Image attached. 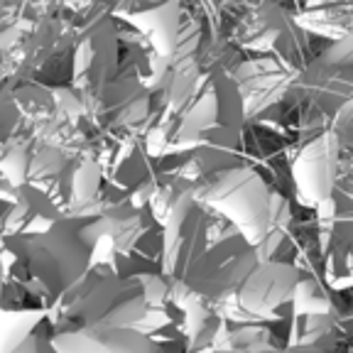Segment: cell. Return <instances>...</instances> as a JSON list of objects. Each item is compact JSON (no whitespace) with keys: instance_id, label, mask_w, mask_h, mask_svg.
<instances>
[{"instance_id":"1","label":"cell","mask_w":353,"mask_h":353,"mask_svg":"<svg viewBox=\"0 0 353 353\" xmlns=\"http://www.w3.org/2000/svg\"><path fill=\"white\" fill-rule=\"evenodd\" d=\"M91 248L81 238V219H61L42 236H8L0 241V307L47 309L86 272Z\"/></svg>"},{"instance_id":"2","label":"cell","mask_w":353,"mask_h":353,"mask_svg":"<svg viewBox=\"0 0 353 353\" xmlns=\"http://www.w3.org/2000/svg\"><path fill=\"white\" fill-rule=\"evenodd\" d=\"M145 297L132 277H110L83 272L64 294L54 299L44 326L50 334L77 331L86 326L103 329H135L145 316Z\"/></svg>"},{"instance_id":"3","label":"cell","mask_w":353,"mask_h":353,"mask_svg":"<svg viewBox=\"0 0 353 353\" xmlns=\"http://www.w3.org/2000/svg\"><path fill=\"white\" fill-rule=\"evenodd\" d=\"M194 201L258 248L270 223V187L253 165H238L194 187Z\"/></svg>"},{"instance_id":"4","label":"cell","mask_w":353,"mask_h":353,"mask_svg":"<svg viewBox=\"0 0 353 353\" xmlns=\"http://www.w3.org/2000/svg\"><path fill=\"white\" fill-rule=\"evenodd\" d=\"M81 15H72L74 44L69 83L74 94L81 99L83 110H88L101 99L103 88L118 77L121 66V39L118 22L110 17V8L79 6Z\"/></svg>"},{"instance_id":"5","label":"cell","mask_w":353,"mask_h":353,"mask_svg":"<svg viewBox=\"0 0 353 353\" xmlns=\"http://www.w3.org/2000/svg\"><path fill=\"white\" fill-rule=\"evenodd\" d=\"M299 280L302 275L290 263H258L223 302L211 307V314L226 324L268 326L270 321H280V309L290 307Z\"/></svg>"},{"instance_id":"6","label":"cell","mask_w":353,"mask_h":353,"mask_svg":"<svg viewBox=\"0 0 353 353\" xmlns=\"http://www.w3.org/2000/svg\"><path fill=\"white\" fill-rule=\"evenodd\" d=\"M255 265H258L255 250L238 233H233L209 243L201 258L182 277V282L211 309L223 302Z\"/></svg>"},{"instance_id":"7","label":"cell","mask_w":353,"mask_h":353,"mask_svg":"<svg viewBox=\"0 0 353 353\" xmlns=\"http://www.w3.org/2000/svg\"><path fill=\"white\" fill-rule=\"evenodd\" d=\"M154 121L152 96L138 77L118 72L103 88L101 99L86 110L83 123L96 138H116L128 132H145Z\"/></svg>"},{"instance_id":"8","label":"cell","mask_w":353,"mask_h":353,"mask_svg":"<svg viewBox=\"0 0 353 353\" xmlns=\"http://www.w3.org/2000/svg\"><path fill=\"white\" fill-rule=\"evenodd\" d=\"M182 15L184 8L176 3H121L110 8L113 20H123L138 37H143L148 50V79H145L148 91L174 52L176 37L182 30Z\"/></svg>"},{"instance_id":"9","label":"cell","mask_w":353,"mask_h":353,"mask_svg":"<svg viewBox=\"0 0 353 353\" xmlns=\"http://www.w3.org/2000/svg\"><path fill=\"white\" fill-rule=\"evenodd\" d=\"M341 154L343 148L331 130L319 132L316 138L299 145L290 162V176L299 206L316 209L336 189V184L343 179Z\"/></svg>"},{"instance_id":"10","label":"cell","mask_w":353,"mask_h":353,"mask_svg":"<svg viewBox=\"0 0 353 353\" xmlns=\"http://www.w3.org/2000/svg\"><path fill=\"white\" fill-rule=\"evenodd\" d=\"M160 236V275L165 280H182L206 250V211L196 201H189L162 223Z\"/></svg>"},{"instance_id":"11","label":"cell","mask_w":353,"mask_h":353,"mask_svg":"<svg viewBox=\"0 0 353 353\" xmlns=\"http://www.w3.org/2000/svg\"><path fill=\"white\" fill-rule=\"evenodd\" d=\"M12 103L20 113L25 135L34 128L54 125V123H81L86 110L83 103L72 88L61 86H44V83H20L10 88Z\"/></svg>"},{"instance_id":"12","label":"cell","mask_w":353,"mask_h":353,"mask_svg":"<svg viewBox=\"0 0 353 353\" xmlns=\"http://www.w3.org/2000/svg\"><path fill=\"white\" fill-rule=\"evenodd\" d=\"M50 343L54 353H152V343L135 329L86 326L50 334Z\"/></svg>"},{"instance_id":"13","label":"cell","mask_w":353,"mask_h":353,"mask_svg":"<svg viewBox=\"0 0 353 353\" xmlns=\"http://www.w3.org/2000/svg\"><path fill=\"white\" fill-rule=\"evenodd\" d=\"M64 219L59 209L47 201V196L34 192L32 187L17 189L15 204L8 209L0 223V236H42Z\"/></svg>"},{"instance_id":"14","label":"cell","mask_w":353,"mask_h":353,"mask_svg":"<svg viewBox=\"0 0 353 353\" xmlns=\"http://www.w3.org/2000/svg\"><path fill=\"white\" fill-rule=\"evenodd\" d=\"M294 28L331 42L351 39V3H307L297 15H290Z\"/></svg>"},{"instance_id":"15","label":"cell","mask_w":353,"mask_h":353,"mask_svg":"<svg viewBox=\"0 0 353 353\" xmlns=\"http://www.w3.org/2000/svg\"><path fill=\"white\" fill-rule=\"evenodd\" d=\"M189 201H194V184L184 182L182 176L172 172H152V194L148 201V214L157 226H162L176 209L187 206Z\"/></svg>"},{"instance_id":"16","label":"cell","mask_w":353,"mask_h":353,"mask_svg":"<svg viewBox=\"0 0 353 353\" xmlns=\"http://www.w3.org/2000/svg\"><path fill=\"white\" fill-rule=\"evenodd\" d=\"M214 353H277L270 329L263 324H226L219 319V329L211 341Z\"/></svg>"},{"instance_id":"17","label":"cell","mask_w":353,"mask_h":353,"mask_svg":"<svg viewBox=\"0 0 353 353\" xmlns=\"http://www.w3.org/2000/svg\"><path fill=\"white\" fill-rule=\"evenodd\" d=\"M47 321L39 307H0V353H12Z\"/></svg>"},{"instance_id":"18","label":"cell","mask_w":353,"mask_h":353,"mask_svg":"<svg viewBox=\"0 0 353 353\" xmlns=\"http://www.w3.org/2000/svg\"><path fill=\"white\" fill-rule=\"evenodd\" d=\"M290 309L292 316H324V314H336L331 292L321 285L316 277H302L297 282L290 299Z\"/></svg>"},{"instance_id":"19","label":"cell","mask_w":353,"mask_h":353,"mask_svg":"<svg viewBox=\"0 0 353 353\" xmlns=\"http://www.w3.org/2000/svg\"><path fill=\"white\" fill-rule=\"evenodd\" d=\"M28 165H30V140L22 138L0 152V176L10 187L20 189L28 182Z\"/></svg>"},{"instance_id":"20","label":"cell","mask_w":353,"mask_h":353,"mask_svg":"<svg viewBox=\"0 0 353 353\" xmlns=\"http://www.w3.org/2000/svg\"><path fill=\"white\" fill-rule=\"evenodd\" d=\"M22 138H28V135H25L20 113H17L15 103H12L10 88L0 86V152Z\"/></svg>"},{"instance_id":"21","label":"cell","mask_w":353,"mask_h":353,"mask_svg":"<svg viewBox=\"0 0 353 353\" xmlns=\"http://www.w3.org/2000/svg\"><path fill=\"white\" fill-rule=\"evenodd\" d=\"M132 280L143 290L148 307H162L167 302V280L160 272H140V275H132Z\"/></svg>"},{"instance_id":"22","label":"cell","mask_w":353,"mask_h":353,"mask_svg":"<svg viewBox=\"0 0 353 353\" xmlns=\"http://www.w3.org/2000/svg\"><path fill=\"white\" fill-rule=\"evenodd\" d=\"M42 326L34 331L32 336L25 339L12 353H54V348H52V343H50V329L42 331Z\"/></svg>"},{"instance_id":"23","label":"cell","mask_w":353,"mask_h":353,"mask_svg":"<svg viewBox=\"0 0 353 353\" xmlns=\"http://www.w3.org/2000/svg\"><path fill=\"white\" fill-rule=\"evenodd\" d=\"M277 353H312V351H304V348H277Z\"/></svg>"}]
</instances>
